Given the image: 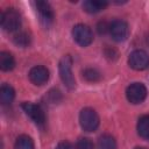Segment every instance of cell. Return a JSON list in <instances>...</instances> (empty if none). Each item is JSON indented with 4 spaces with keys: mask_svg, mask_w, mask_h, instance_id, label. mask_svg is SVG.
<instances>
[{
    "mask_svg": "<svg viewBox=\"0 0 149 149\" xmlns=\"http://www.w3.org/2000/svg\"><path fill=\"white\" fill-rule=\"evenodd\" d=\"M58 71L63 84L69 90H73L76 87V79L72 73V58L70 55H65L61 58L58 64Z\"/></svg>",
    "mask_w": 149,
    "mask_h": 149,
    "instance_id": "1",
    "label": "cell"
},
{
    "mask_svg": "<svg viewBox=\"0 0 149 149\" xmlns=\"http://www.w3.org/2000/svg\"><path fill=\"white\" fill-rule=\"evenodd\" d=\"M0 22L3 30L9 33L16 31L21 27V15L15 8H6L1 13Z\"/></svg>",
    "mask_w": 149,
    "mask_h": 149,
    "instance_id": "2",
    "label": "cell"
},
{
    "mask_svg": "<svg viewBox=\"0 0 149 149\" xmlns=\"http://www.w3.org/2000/svg\"><path fill=\"white\" fill-rule=\"evenodd\" d=\"M99 115L93 108H83L79 113V123L85 132H94L99 127Z\"/></svg>",
    "mask_w": 149,
    "mask_h": 149,
    "instance_id": "3",
    "label": "cell"
},
{
    "mask_svg": "<svg viewBox=\"0 0 149 149\" xmlns=\"http://www.w3.org/2000/svg\"><path fill=\"white\" fill-rule=\"evenodd\" d=\"M72 37L80 47H87L93 42V33L91 28L84 23H78L72 28Z\"/></svg>",
    "mask_w": 149,
    "mask_h": 149,
    "instance_id": "4",
    "label": "cell"
},
{
    "mask_svg": "<svg viewBox=\"0 0 149 149\" xmlns=\"http://www.w3.org/2000/svg\"><path fill=\"white\" fill-rule=\"evenodd\" d=\"M112 38L116 42H123L129 36V26L123 20H114L109 23V31Z\"/></svg>",
    "mask_w": 149,
    "mask_h": 149,
    "instance_id": "5",
    "label": "cell"
},
{
    "mask_svg": "<svg viewBox=\"0 0 149 149\" xmlns=\"http://www.w3.org/2000/svg\"><path fill=\"white\" fill-rule=\"evenodd\" d=\"M126 97L130 104H141L147 97V87L142 83H133L127 87Z\"/></svg>",
    "mask_w": 149,
    "mask_h": 149,
    "instance_id": "6",
    "label": "cell"
},
{
    "mask_svg": "<svg viewBox=\"0 0 149 149\" xmlns=\"http://www.w3.org/2000/svg\"><path fill=\"white\" fill-rule=\"evenodd\" d=\"M128 64L134 70H144L149 66V55L142 49H136L130 52L128 57Z\"/></svg>",
    "mask_w": 149,
    "mask_h": 149,
    "instance_id": "7",
    "label": "cell"
},
{
    "mask_svg": "<svg viewBox=\"0 0 149 149\" xmlns=\"http://www.w3.org/2000/svg\"><path fill=\"white\" fill-rule=\"evenodd\" d=\"M23 112L36 123V125H43L45 121V114L41 106L33 104V102H23L21 105Z\"/></svg>",
    "mask_w": 149,
    "mask_h": 149,
    "instance_id": "8",
    "label": "cell"
},
{
    "mask_svg": "<svg viewBox=\"0 0 149 149\" xmlns=\"http://www.w3.org/2000/svg\"><path fill=\"white\" fill-rule=\"evenodd\" d=\"M29 79L35 85H44L49 79V70L43 65H36L29 71Z\"/></svg>",
    "mask_w": 149,
    "mask_h": 149,
    "instance_id": "9",
    "label": "cell"
},
{
    "mask_svg": "<svg viewBox=\"0 0 149 149\" xmlns=\"http://www.w3.org/2000/svg\"><path fill=\"white\" fill-rule=\"evenodd\" d=\"M35 6L44 22H51L54 20V10L49 2L47 1H36Z\"/></svg>",
    "mask_w": 149,
    "mask_h": 149,
    "instance_id": "10",
    "label": "cell"
},
{
    "mask_svg": "<svg viewBox=\"0 0 149 149\" xmlns=\"http://www.w3.org/2000/svg\"><path fill=\"white\" fill-rule=\"evenodd\" d=\"M107 2L106 1H98V0H86L83 2V8L85 12L90 13V14H95L101 12L102 9H105L107 7Z\"/></svg>",
    "mask_w": 149,
    "mask_h": 149,
    "instance_id": "11",
    "label": "cell"
},
{
    "mask_svg": "<svg viewBox=\"0 0 149 149\" xmlns=\"http://www.w3.org/2000/svg\"><path fill=\"white\" fill-rule=\"evenodd\" d=\"M14 98H15L14 88L7 83L2 84L0 87V101H1V104L2 105H9L14 100Z\"/></svg>",
    "mask_w": 149,
    "mask_h": 149,
    "instance_id": "12",
    "label": "cell"
},
{
    "mask_svg": "<svg viewBox=\"0 0 149 149\" xmlns=\"http://www.w3.org/2000/svg\"><path fill=\"white\" fill-rule=\"evenodd\" d=\"M15 66V59L13 55L8 51L0 52V69L2 71H10Z\"/></svg>",
    "mask_w": 149,
    "mask_h": 149,
    "instance_id": "13",
    "label": "cell"
},
{
    "mask_svg": "<svg viewBox=\"0 0 149 149\" xmlns=\"http://www.w3.org/2000/svg\"><path fill=\"white\" fill-rule=\"evenodd\" d=\"M137 133H139V135L142 139L149 141V114L143 115V116H141L139 119V122H137Z\"/></svg>",
    "mask_w": 149,
    "mask_h": 149,
    "instance_id": "14",
    "label": "cell"
},
{
    "mask_svg": "<svg viewBox=\"0 0 149 149\" xmlns=\"http://www.w3.org/2000/svg\"><path fill=\"white\" fill-rule=\"evenodd\" d=\"M98 149H116V142L109 134H104L98 140Z\"/></svg>",
    "mask_w": 149,
    "mask_h": 149,
    "instance_id": "15",
    "label": "cell"
},
{
    "mask_svg": "<svg viewBox=\"0 0 149 149\" xmlns=\"http://www.w3.org/2000/svg\"><path fill=\"white\" fill-rule=\"evenodd\" d=\"M14 149H35L34 141L28 135H20L14 143Z\"/></svg>",
    "mask_w": 149,
    "mask_h": 149,
    "instance_id": "16",
    "label": "cell"
},
{
    "mask_svg": "<svg viewBox=\"0 0 149 149\" xmlns=\"http://www.w3.org/2000/svg\"><path fill=\"white\" fill-rule=\"evenodd\" d=\"M30 41H31L30 36H29V34L26 33V31H19V33L13 37L14 44L17 45V47H21V48L28 47V45L30 44Z\"/></svg>",
    "mask_w": 149,
    "mask_h": 149,
    "instance_id": "17",
    "label": "cell"
},
{
    "mask_svg": "<svg viewBox=\"0 0 149 149\" xmlns=\"http://www.w3.org/2000/svg\"><path fill=\"white\" fill-rule=\"evenodd\" d=\"M83 77L90 83H95L101 79V73L94 68H86L83 71Z\"/></svg>",
    "mask_w": 149,
    "mask_h": 149,
    "instance_id": "18",
    "label": "cell"
},
{
    "mask_svg": "<svg viewBox=\"0 0 149 149\" xmlns=\"http://www.w3.org/2000/svg\"><path fill=\"white\" fill-rule=\"evenodd\" d=\"M76 149H94L93 142L87 137H80L77 141Z\"/></svg>",
    "mask_w": 149,
    "mask_h": 149,
    "instance_id": "19",
    "label": "cell"
},
{
    "mask_svg": "<svg viewBox=\"0 0 149 149\" xmlns=\"http://www.w3.org/2000/svg\"><path fill=\"white\" fill-rule=\"evenodd\" d=\"M98 31L100 33V34H105L106 31H109V24H107L105 21L102 22H99L98 23Z\"/></svg>",
    "mask_w": 149,
    "mask_h": 149,
    "instance_id": "20",
    "label": "cell"
},
{
    "mask_svg": "<svg viewBox=\"0 0 149 149\" xmlns=\"http://www.w3.org/2000/svg\"><path fill=\"white\" fill-rule=\"evenodd\" d=\"M56 149H74V147H73L69 141H61V142L57 144Z\"/></svg>",
    "mask_w": 149,
    "mask_h": 149,
    "instance_id": "21",
    "label": "cell"
},
{
    "mask_svg": "<svg viewBox=\"0 0 149 149\" xmlns=\"http://www.w3.org/2000/svg\"><path fill=\"white\" fill-rule=\"evenodd\" d=\"M134 149H147V148H144V147H135Z\"/></svg>",
    "mask_w": 149,
    "mask_h": 149,
    "instance_id": "22",
    "label": "cell"
},
{
    "mask_svg": "<svg viewBox=\"0 0 149 149\" xmlns=\"http://www.w3.org/2000/svg\"><path fill=\"white\" fill-rule=\"evenodd\" d=\"M146 40H147V44L149 45V34H148V36H147V38H146Z\"/></svg>",
    "mask_w": 149,
    "mask_h": 149,
    "instance_id": "23",
    "label": "cell"
}]
</instances>
